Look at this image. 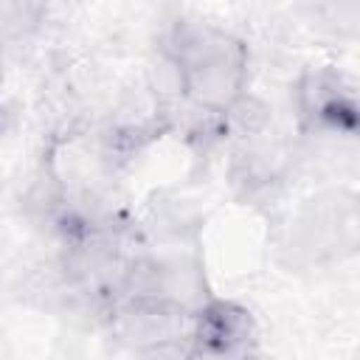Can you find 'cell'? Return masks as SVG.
Segmentation results:
<instances>
[{
	"mask_svg": "<svg viewBox=\"0 0 360 360\" xmlns=\"http://www.w3.org/2000/svg\"><path fill=\"white\" fill-rule=\"evenodd\" d=\"M253 318L228 301H208L194 312L191 340L197 354H242L253 340Z\"/></svg>",
	"mask_w": 360,
	"mask_h": 360,
	"instance_id": "6da1fadb",
	"label": "cell"
},
{
	"mask_svg": "<svg viewBox=\"0 0 360 360\" xmlns=\"http://www.w3.org/2000/svg\"><path fill=\"white\" fill-rule=\"evenodd\" d=\"M42 17V0H0V39H25Z\"/></svg>",
	"mask_w": 360,
	"mask_h": 360,
	"instance_id": "7a4b0ae2",
	"label": "cell"
}]
</instances>
